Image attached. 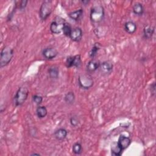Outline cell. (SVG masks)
<instances>
[{"label":"cell","mask_w":156,"mask_h":156,"mask_svg":"<svg viewBox=\"0 0 156 156\" xmlns=\"http://www.w3.org/2000/svg\"><path fill=\"white\" fill-rule=\"evenodd\" d=\"M13 56V50L9 46H5L1 52L0 66L4 67L7 65L12 60Z\"/></svg>","instance_id":"1"},{"label":"cell","mask_w":156,"mask_h":156,"mask_svg":"<svg viewBox=\"0 0 156 156\" xmlns=\"http://www.w3.org/2000/svg\"><path fill=\"white\" fill-rule=\"evenodd\" d=\"M90 19L93 23L101 22L104 16V10L102 6L97 5L93 6L90 10Z\"/></svg>","instance_id":"2"},{"label":"cell","mask_w":156,"mask_h":156,"mask_svg":"<svg viewBox=\"0 0 156 156\" xmlns=\"http://www.w3.org/2000/svg\"><path fill=\"white\" fill-rule=\"evenodd\" d=\"M29 94V91L27 88L20 87L14 96V104L16 106L21 105L27 99Z\"/></svg>","instance_id":"3"},{"label":"cell","mask_w":156,"mask_h":156,"mask_svg":"<svg viewBox=\"0 0 156 156\" xmlns=\"http://www.w3.org/2000/svg\"><path fill=\"white\" fill-rule=\"evenodd\" d=\"M52 2L51 1H44L40 9V16L41 20H45L51 13L52 9Z\"/></svg>","instance_id":"4"},{"label":"cell","mask_w":156,"mask_h":156,"mask_svg":"<svg viewBox=\"0 0 156 156\" xmlns=\"http://www.w3.org/2000/svg\"><path fill=\"white\" fill-rule=\"evenodd\" d=\"M65 23H66L64 19L60 17L56 18L50 25V30L51 32L55 34L61 33L63 30V28Z\"/></svg>","instance_id":"5"},{"label":"cell","mask_w":156,"mask_h":156,"mask_svg":"<svg viewBox=\"0 0 156 156\" xmlns=\"http://www.w3.org/2000/svg\"><path fill=\"white\" fill-rule=\"evenodd\" d=\"M78 82L80 87L83 89H89L93 85V80L88 74H81L79 76Z\"/></svg>","instance_id":"6"},{"label":"cell","mask_w":156,"mask_h":156,"mask_svg":"<svg viewBox=\"0 0 156 156\" xmlns=\"http://www.w3.org/2000/svg\"><path fill=\"white\" fill-rule=\"evenodd\" d=\"M80 65H81V58L79 55L70 56L68 57L66 60V65L68 68H70L72 66L79 67Z\"/></svg>","instance_id":"7"},{"label":"cell","mask_w":156,"mask_h":156,"mask_svg":"<svg viewBox=\"0 0 156 156\" xmlns=\"http://www.w3.org/2000/svg\"><path fill=\"white\" fill-rule=\"evenodd\" d=\"M113 64L109 61H105L100 63L99 69L100 71L104 75L110 74L113 71Z\"/></svg>","instance_id":"8"},{"label":"cell","mask_w":156,"mask_h":156,"mask_svg":"<svg viewBox=\"0 0 156 156\" xmlns=\"http://www.w3.org/2000/svg\"><path fill=\"white\" fill-rule=\"evenodd\" d=\"M42 54L43 57L46 59H52L57 55L58 52L54 48L48 47L43 49Z\"/></svg>","instance_id":"9"},{"label":"cell","mask_w":156,"mask_h":156,"mask_svg":"<svg viewBox=\"0 0 156 156\" xmlns=\"http://www.w3.org/2000/svg\"><path fill=\"white\" fill-rule=\"evenodd\" d=\"M117 143L122 150H124L130 146L131 143V140L128 136L121 135L118 138Z\"/></svg>","instance_id":"10"},{"label":"cell","mask_w":156,"mask_h":156,"mask_svg":"<svg viewBox=\"0 0 156 156\" xmlns=\"http://www.w3.org/2000/svg\"><path fill=\"white\" fill-rule=\"evenodd\" d=\"M82 37V30L80 27H76L72 30L70 38L74 41H79Z\"/></svg>","instance_id":"11"},{"label":"cell","mask_w":156,"mask_h":156,"mask_svg":"<svg viewBox=\"0 0 156 156\" xmlns=\"http://www.w3.org/2000/svg\"><path fill=\"white\" fill-rule=\"evenodd\" d=\"M99 65L100 63L99 61L92 58V60L89 61L87 65V70L89 73L94 72L99 68Z\"/></svg>","instance_id":"12"},{"label":"cell","mask_w":156,"mask_h":156,"mask_svg":"<svg viewBox=\"0 0 156 156\" xmlns=\"http://www.w3.org/2000/svg\"><path fill=\"white\" fill-rule=\"evenodd\" d=\"M67 134L68 132L65 129L60 128L54 132V136L58 140H63L66 137Z\"/></svg>","instance_id":"13"},{"label":"cell","mask_w":156,"mask_h":156,"mask_svg":"<svg viewBox=\"0 0 156 156\" xmlns=\"http://www.w3.org/2000/svg\"><path fill=\"white\" fill-rule=\"evenodd\" d=\"M124 29L128 34H132L136 30V25L133 21H127L124 24Z\"/></svg>","instance_id":"14"},{"label":"cell","mask_w":156,"mask_h":156,"mask_svg":"<svg viewBox=\"0 0 156 156\" xmlns=\"http://www.w3.org/2000/svg\"><path fill=\"white\" fill-rule=\"evenodd\" d=\"M83 15V10L82 9H79L76 11L72 12L68 14V16L70 18L74 21H78L79 20Z\"/></svg>","instance_id":"15"},{"label":"cell","mask_w":156,"mask_h":156,"mask_svg":"<svg viewBox=\"0 0 156 156\" xmlns=\"http://www.w3.org/2000/svg\"><path fill=\"white\" fill-rule=\"evenodd\" d=\"M154 30H155L154 27H153L152 26H149V25L146 26L143 29L144 37L146 38H152L153 34H154Z\"/></svg>","instance_id":"16"},{"label":"cell","mask_w":156,"mask_h":156,"mask_svg":"<svg viewBox=\"0 0 156 156\" xmlns=\"http://www.w3.org/2000/svg\"><path fill=\"white\" fill-rule=\"evenodd\" d=\"M122 149L119 147L117 143H113L112 144L111 147V151L112 155L114 156H119L121 155L122 152Z\"/></svg>","instance_id":"17"},{"label":"cell","mask_w":156,"mask_h":156,"mask_svg":"<svg viewBox=\"0 0 156 156\" xmlns=\"http://www.w3.org/2000/svg\"><path fill=\"white\" fill-rule=\"evenodd\" d=\"M133 12L136 15H141L144 12L143 5L140 2L135 3L133 6Z\"/></svg>","instance_id":"18"},{"label":"cell","mask_w":156,"mask_h":156,"mask_svg":"<svg viewBox=\"0 0 156 156\" xmlns=\"http://www.w3.org/2000/svg\"><path fill=\"white\" fill-rule=\"evenodd\" d=\"M36 113L39 118H43L47 115L48 111L44 106H39L36 110Z\"/></svg>","instance_id":"19"},{"label":"cell","mask_w":156,"mask_h":156,"mask_svg":"<svg viewBox=\"0 0 156 156\" xmlns=\"http://www.w3.org/2000/svg\"><path fill=\"white\" fill-rule=\"evenodd\" d=\"M58 73H59L58 68L55 66H52L50 67L48 69L49 76L51 78H52V79H57L58 76Z\"/></svg>","instance_id":"20"},{"label":"cell","mask_w":156,"mask_h":156,"mask_svg":"<svg viewBox=\"0 0 156 156\" xmlns=\"http://www.w3.org/2000/svg\"><path fill=\"white\" fill-rule=\"evenodd\" d=\"M64 99L66 103H68L69 104H72L74 103V102L75 101V95H74V93L70 91L66 94Z\"/></svg>","instance_id":"21"},{"label":"cell","mask_w":156,"mask_h":156,"mask_svg":"<svg viewBox=\"0 0 156 156\" xmlns=\"http://www.w3.org/2000/svg\"><path fill=\"white\" fill-rule=\"evenodd\" d=\"M73 152L77 155H79L82 152V147L80 143H76L73 146Z\"/></svg>","instance_id":"22"},{"label":"cell","mask_w":156,"mask_h":156,"mask_svg":"<svg viewBox=\"0 0 156 156\" xmlns=\"http://www.w3.org/2000/svg\"><path fill=\"white\" fill-rule=\"evenodd\" d=\"M99 43H95L94 44V46H93L92 49H91V51H90L89 52V55L91 58H94L96 54H97V52L99 51Z\"/></svg>","instance_id":"23"},{"label":"cell","mask_w":156,"mask_h":156,"mask_svg":"<svg viewBox=\"0 0 156 156\" xmlns=\"http://www.w3.org/2000/svg\"><path fill=\"white\" fill-rule=\"evenodd\" d=\"M72 30H73V29H71V26H69V24H67V23H65V24L64 26H63L62 32H63V34H64L65 35H66V36L69 37Z\"/></svg>","instance_id":"24"},{"label":"cell","mask_w":156,"mask_h":156,"mask_svg":"<svg viewBox=\"0 0 156 156\" xmlns=\"http://www.w3.org/2000/svg\"><path fill=\"white\" fill-rule=\"evenodd\" d=\"M32 100L37 105L40 104L43 101V98L41 96L35 94L32 96Z\"/></svg>","instance_id":"25"},{"label":"cell","mask_w":156,"mask_h":156,"mask_svg":"<svg viewBox=\"0 0 156 156\" xmlns=\"http://www.w3.org/2000/svg\"><path fill=\"white\" fill-rule=\"evenodd\" d=\"M70 122L71 124V125L74 127L76 126L77 125H78L79 124V121L77 119V118L76 117H72L71 119H70Z\"/></svg>","instance_id":"26"},{"label":"cell","mask_w":156,"mask_h":156,"mask_svg":"<svg viewBox=\"0 0 156 156\" xmlns=\"http://www.w3.org/2000/svg\"><path fill=\"white\" fill-rule=\"evenodd\" d=\"M27 1H21L20 3V5H19V8L20 9H24L26 5H27Z\"/></svg>","instance_id":"27"},{"label":"cell","mask_w":156,"mask_h":156,"mask_svg":"<svg viewBox=\"0 0 156 156\" xmlns=\"http://www.w3.org/2000/svg\"><path fill=\"white\" fill-rule=\"evenodd\" d=\"M40 155L39 154H36V153H34V154H32L31 155Z\"/></svg>","instance_id":"28"}]
</instances>
